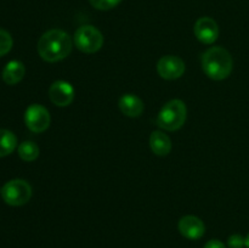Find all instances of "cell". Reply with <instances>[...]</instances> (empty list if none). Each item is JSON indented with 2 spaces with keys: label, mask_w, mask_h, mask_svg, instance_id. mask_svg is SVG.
<instances>
[{
  "label": "cell",
  "mask_w": 249,
  "mask_h": 248,
  "mask_svg": "<svg viewBox=\"0 0 249 248\" xmlns=\"http://www.w3.org/2000/svg\"><path fill=\"white\" fill-rule=\"evenodd\" d=\"M73 43L68 33L62 29H50L40 36L38 53L44 61L57 62L71 53Z\"/></svg>",
  "instance_id": "cell-1"
},
{
  "label": "cell",
  "mask_w": 249,
  "mask_h": 248,
  "mask_svg": "<svg viewBox=\"0 0 249 248\" xmlns=\"http://www.w3.org/2000/svg\"><path fill=\"white\" fill-rule=\"evenodd\" d=\"M233 61L230 53L221 46L209 48L202 56V68L213 80L226 79L232 72Z\"/></svg>",
  "instance_id": "cell-2"
},
{
  "label": "cell",
  "mask_w": 249,
  "mask_h": 248,
  "mask_svg": "<svg viewBox=\"0 0 249 248\" xmlns=\"http://www.w3.org/2000/svg\"><path fill=\"white\" fill-rule=\"evenodd\" d=\"M187 116L186 105L181 100H170L162 107L157 117V125L168 131H175L185 124Z\"/></svg>",
  "instance_id": "cell-3"
},
{
  "label": "cell",
  "mask_w": 249,
  "mask_h": 248,
  "mask_svg": "<svg viewBox=\"0 0 249 248\" xmlns=\"http://www.w3.org/2000/svg\"><path fill=\"white\" fill-rule=\"evenodd\" d=\"M1 197L5 203H7L9 206H23L31 199L32 187L26 180H10L2 186Z\"/></svg>",
  "instance_id": "cell-4"
},
{
  "label": "cell",
  "mask_w": 249,
  "mask_h": 248,
  "mask_svg": "<svg viewBox=\"0 0 249 248\" xmlns=\"http://www.w3.org/2000/svg\"><path fill=\"white\" fill-rule=\"evenodd\" d=\"M74 44L85 53H94L104 45V35L94 26H82L75 31Z\"/></svg>",
  "instance_id": "cell-5"
},
{
  "label": "cell",
  "mask_w": 249,
  "mask_h": 248,
  "mask_svg": "<svg viewBox=\"0 0 249 248\" xmlns=\"http://www.w3.org/2000/svg\"><path fill=\"white\" fill-rule=\"evenodd\" d=\"M24 122L27 128L33 133H43L50 125V113L44 106L33 104L26 109Z\"/></svg>",
  "instance_id": "cell-6"
},
{
  "label": "cell",
  "mask_w": 249,
  "mask_h": 248,
  "mask_svg": "<svg viewBox=\"0 0 249 248\" xmlns=\"http://www.w3.org/2000/svg\"><path fill=\"white\" fill-rule=\"evenodd\" d=\"M158 74L167 80L178 79L185 72V62L179 56H163L157 63Z\"/></svg>",
  "instance_id": "cell-7"
},
{
  "label": "cell",
  "mask_w": 249,
  "mask_h": 248,
  "mask_svg": "<svg viewBox=\"0 0 249 248\" xmlns=\"http://www.w3.org/2000/svg\"><path fill=\"white\" fill-rule=\"evenodd\" d=\"M49 96L51 102L58 107H66L74 100V89L65 80H56L49 89Z\"/></svg>",
  "instance_id": "cell-8"
},
{
  "label": "cell",
  "mask_w": 249,
  "mask_h": 248,
  "mask_svg": "<svg viewBox=\"0 0 249 248\" xmlns=\"http://www.w3.org/2000/svg\"><path fill=\"white\" fill-rule=\"evenodd\" d=\"M194 31L197 39L203 44H213L219 36L218 24L211 17H201L197 19Z\"/></svg>",
  "instance_id": "cell-9"
},
{
  "label": "cell",
  "mask_w": 249,
  "mask_h": 248,
  "mask_svg": "<svg viewBox=\"0 0 249 248\" xmlns=\"http://www.w3.org/2000/svg\"><path fill=\"white\" fill-rule=\"evenodd\" d=\"M179 231L189 240H198L204 235L206 226L198 216L185 215L179 221Z\"/></svg>",
  "instance_id": "cell-10"
},
{
  "label": "cell",
  "mask_w": 249,
  "mask_h": 248,
  "mask_svg": "<svg viewBox=\"0 0 249 248\" xmlns=\"http://www.w3.org/2000/svg\"><path fill=\"white\" fill-rule=\"evenodd\" d=\"M119 109L122 113L125 116L131 117V118H136L140 117L143 112V102L140 97H138L134 94H125L119 99L118 102Z\"/></svg>",
  "instance_id": "cell-11"
},
{
  "label": "cell",
  "mask_w": 249,
  "mask_h": 248,
  "mask_svg": "<svg viewBox=\"0 0 249 248\" xmlns=\"http://www.w3.org/2000/svg\"><path fill=\"white\" fill-rule=\"evenodd\" d=\"M151 150L157 156H167L172 151V140L163 131L156 130L151 134L150 138Z\"/></svg>",
  "instance_id": "cell-12"
},
{
  "label": "cell",
  "mask_w": 249,
  "mask_h": 248,
  "mask_svg": "<svg viewBox=\"0 0 249 248\" xmlns=\"http://www.w3.org/2000/svg\"><path fill=\"white\" fill-rule=\"evenodd\" d=\"M26 73V68L21 61H10L2 70V79L6 84L15 85L21 82Z\"/></svg>",
  "instance_id": "cell-13"
},
{
  "label": "cell",
  "mask_w": 249,
  "mask_h": 248,
  "mask_svg": "<svg viewBox=\"0 0 249 248\" xmlns=\"http://www.w3.org/2000/svg\"><path fill=\"white\" fill-rule=\"evenodd\" d=\"M17 146V138L12 131L0 129V157L9 156Z\"/></svg>",
  "instance_id": "cell-14"
},
{
  "label": "cell",
  "mask_w": 249,
  "mask_h": 248,
  "mask_svg": "<svg viewBox=\"0 0 249 248\" xmlns=\"http://www.w3.org/2000/svg\"><path fill=\"white\" fill-rule=\"evenodd\" d=\"M18 156L26 162H33L39 156V147L33 141H24L18 146Z\"/></svg>",
  "instance_id": "cell-15"
},
{
  "label": "cell",
  "mask_w": 249,
  "mask_h": 248,
  "mask_svg": "<svg viewBox=\"0 0 249 248\" xmlns=\"http://www.w3.org/2000/svg\"><path fill=\"white\" fill-rule=\"evenodd\" d=\"M12 44H14V41H12V38L9 32L0 29V57L6 55L11 50Z\"/></svg>",
  "instance_id": "cell-16"
},
{
  "label": "cell",
  "mask_w": 249,
  "mask_h": 248,
  "mask_svg": "<svg viewBox=\"0 0 249 248\" xmlns=\"http://www.w3.org/2000/svg\"><path fill=\"white\" fill-rule=\"evenodd\" d=\"M89 1L95 9L106 11V10H111L113 7L118 6L122 2V0H89Z\"/></svg>",
  "instance_id": "cell-17"
},
{
  "label": "cell",
  "mask_w": 249,
  "mask_h": 248,
  "mask_svg": "<svg viewBox=\"0 0 249 248\" xmlns=\"http://www.w3.org/2000/svg\"><path fill=\"white\" fill-rule=\"evenodd\" d=\"M228 246L229 248H243L246 246V238L238 233L231 235L228 240Z\"/></svg>",
  "instance_id": "cell-18"
},
{
  "label": "cell",
  "mask_w": 249,
  "mask_h": 248,
  "mask_svg": "<svg viewBox=\"0 0 249 248\" xmlns=\"http://www.w3.org/2000/svg\"><path fill=\"white\" fill-rule=\"evenodd\" d=\"M204 248H226V246L219 240H211L206 243Z\"/></svg>",
  "instance_id": "cell-19"
},
{
  "label": "cell",
  "mask_w": 249,
  "mask_h": 248,
  "mask_svg": "<svg viewBox=\"0 0 249 248\" xmlns=\"http://www.w3.org/2000/svg\"><path fill=\"white\" fill-rule=\"evenodd\" d=\"M246 247L249 248V233L247 235V237H246Z\"/></svg>",
  "instance_id": "cell-20"
}]
</instances>
